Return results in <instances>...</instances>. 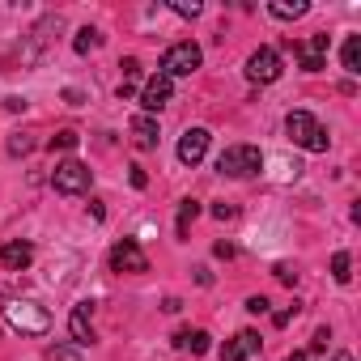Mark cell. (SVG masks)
<instances>
[{
	"instance_id": "6da1fadb",
	"label": "cell",
	"mask_w": 361,
	"mask_h": 361,
	"mask_svg": "<svg viewBox=\"0 0 361 361\" xmlns=\"http://www.w3.org/2000/svg\"><path fill=\"white\" fill-rule=\"evenodd\" d=\"M285 132H289V140L302 145L306 153H327V145H331L327 128H323L310 111H289V115H285Z\"/></svg>"
},
{
	"instance_id": "7a4b0ae2",
	"label": "cell",
	"mask_w": 361,
	"mask_h": 361,
	"mask_svg": "<svg viewBox=\"0 0 361 361\" xmlns=\"http://www.w3.org/2000/svg\"><path fill=\"white\" fill-rule=\"evenodd\" d=\"M5 323L13 331H22V336H47L51 331V314L39 302H30V298H13L5 306Z\"/></svg>"
},
{
	"instance_id": "3957f363",
	"label": "cell",
	"mask_w": 361,
	"mask_h": 361,
	"mask_svg": "<svg viewBox=\"0 0 361 361\" xmlns=\"http://www.w3.org/2000/svg\"><path fill=\"white\" fill-rule=\"evenodd\" d=\"M259 170H264V153L255 145H230L217 157V174H226V178H255Z\"/></svg>"
},
{
	"instance_id": "277c9868",
	"label": "cell",
	"mask_w": 361,
	"mask_h": 361,
	"mask_svg": "<svg viewBox=\"0 0 361 361\" xmlns=\"http://www.w3.org/2000/svg\"><path fill=\"white\" fill-rule=\"evenodd\" d=\"M200 60H204V51H200L192 39H183V43H170V47L161 51V68H157V73L170 77V81H174V77H192V73L200 68Z\"/></svg>"
},
{
	"instance_id": "5b68a950",
	"label": "cell",
	"mask_w": 361,
	"mask_h": 361,
	"mask_svg": "<svg viewBox=\"0 0 361 361\" xmlns=\"http://www.w3.org/2000/svg\"><path fill=\"white\" fill-rule=\"evenodd\" d=\"M90 183H94V170L85 161H77V157H68V161H60L51 170V188L60 196H81V192H90Z\"/></svg>"
},
{
	"instance_id": "8992f818",
	"label": "cell",
	"mask_w": 361,
	"mask_h": 361,
	"mask_svg": "<svg viewBox=\"0 0 361 361\" xmlns=\"http://www.w3.org/2000/svg\"><path fill=\"white\" fill-rule=\"evenodd\" d=\"M111 272H149V255L140 251V243L136 238H119L115 247H111Z\"/></svg>"
},
{
	"instance_id": "52a82bcc",
	"label": "cell",
	"mask_w": 361,
	"mask_h": 361,
	"mask_svg": "<svg viewBox=\"0 0 361 361\" xmlns=\"http://www.w3.org/2000/svg\"><path fill=\"white\" fill-rule=\"evenodd\" d=\"M247 81H255V85H272V81H281V56H276L272 47L251 51V56H247Z\"/></svg>"
},
{
	"instance_id": "ba28073f",
	"label": "cell",
	"mask_w": 361,
	"mask_h": 361,
	"mask_svg": "<svg viewBox=\"0 0 361 361\" xmlns=\"http://www.w3.org/2000/svg\"><path fill=\"white\" fill-rule=\"evenodd\" d=\"M209 145H213L209 128H188L183 136H178V161H183V166H200L209 157Z\"/></svg>"
},
{
	"instance_id": "9c48e42d",
	"label": "cell",
	"mask_w": 361,
	"mask_h": 361,
	"mask_svg": "<svg viewBox=\"0 0 361 361\" xmlns=\"http://www.w3.org/2000/svg\"><path fill=\"white\" fill-rule=\"evenodd\" d=\"M289 47H293V56L302 60V73H323L331 39H327V35H310L306 43H289Z\"/></svg>"
},
{
	"instance_id": "30bf717a",
	"label": "cell",
	"mask_w": 361,
	"mask_h": 361,
	"mask_svg": "<svg viewBox=\"0 0 361 361\" xmlns=\"http://www.w3.org/2000/svg\"><path fill=\"white\" fill-rule=\"evenodd\" d=\"M170 98H174V81H170V77H161V73H157V77H149V81H145V90H140V106H145V115H157Z\"/></svg>"
},
{
	"instance_id": "8fae6325",
	"label": "cell",
	"mask_w": 361,
	"mask_h": 361,
	"mask_svg": "<svg viewBox=\"0 0 361 361\" xmlns=\"http://www.w3.org/2000/svg\"><path fill=\"white\" fill-rule=\"evenodd\" d=\"M60 30H64V22H60V13H51V18H43V22H39V26L30 30V47L22 51V60H26V64H30V60H39V56H43V47L51 43V35H60Z\"/></svg>"
},
{
	"instance_id": "7c38bea8",
	"label": "cell",
	"mask_w": 361,
	"mask_h": 361,
	"mask_svg": "<svg viewBox=\"0 0 361 361\" xmlns=\"http://www.w3.org/2000/svg\"><path fill=\"white\" fill-rule=\"evenodd\" d=\"M90 310H94V302H77V306H73V314H68V331H73V344H77V348H90V344H94Z\"/></svg>"
},
{
	"instance_id": "4fadbf2b",
	"label": "cell",
	"mask_w": 361,
	"mask_h": 361,
	"mask_svg": "<svg viewBox=\"0 0 361 361\" xmlns=\"http://www.w3.org/2000/svg\"><path fill=\"white\" fill-rule=\"evenodd\" d=\"M0 264H5L9 272H26V268L35 264V247H30V243H22V238H13V243L0 247Z\"/></svg>"
},
{
	"instance_id": "5bb4252c",
	"label": "cell",
	"mask_w": 361,
	"mask_h": 361,
	"mask_svg": "<svg viewBox=\"0 0 361 361\" xmlns=\"http://www.w3.org/2000/svg\"><path fill=\"white\" fill-rule=\"evenodd\" d=\"M251 353H259V331H238L221 344V361H247Z\"/></svg>"
},
{
	"instance_id": "9a60e30c",
	"label": "cell",
	"mask_w": 361,
	"mask_h": 361,
	"mask_svg": "<svg viewBox=\"0 0 361 361\" xmlns=\"http://www.w3.org/2000/svg\"><path fill=\"white\" fill-rule=\"evenodd\" d=\"M132 136H136V145H140V149H157L161 128H157V119H153V115H145V111H140V115L132 119Z\"/></svg>"
},
{
	"instance_id": "2e32d148",
	"label": "cell",
	"mask_w": 361,
	"mask_h": 361,
	"mask_svg": "<svg viewBox=\"0 0 361 361\" xmlns=\"http://www.w3.org/2000/svg\"><path fill=\"white\" fill-rule=\"evenodd\" d=\"M268 13H272L276 22H298V18H306V13H310V5H306V0H272Z\"/></svg>"
},
{
	"instance_id": "e0dca14e",
	"label": "cell",
	"mask_w": 361,
	"mask_h": 361,
	"mask_svg": "<svg viewBox=\"0 0 361 361\" xmlns=\"http://www.w3.org/2000/svg\"><path fill=\"white\" fill-rule=\"evenodd\" d=\"M174 348H183V353L200 357V353H209V331H200V327H196V331H192V327L178 331V336H174Z\"/></svg>"
},
{
	"instance_id": "ac0fdd59",
	"label": "cell",
	"mask_w": 361,
	"mask_h": 361,
	"mask_svg": "<svg viewBox=\"0 0 361 361\" xmlns=\"http://www.w3.org/2000/svg\"><path fill=\"white\" fill-rule=\"evenodd\" d=\"M98 47H102V30L81 26V30L73 35V51H77V56H90V51H98Z\"/></svg>"
},
{
	"instance_id": "d6986e66",
	"label": "cell",
	"mask_w": 361,
	"mask_h": 361,
	"mask_svg": "<svg viewBox=\"0 0 361 361\" xmlns=\"http://www.w3.org/2000/svg\"><path fill=\"white\" fill-rule=\"evenodd\" d=\"M340 60H344V73H348V77H357V73H361V35H348V39H344Z\"/></svg>"
},
{
	"instance_id": "ffe728a7",
	"label": "cell",
	"mask_w": 361,
	"mask_h": 361,
	"mask_svg": "<svg viewBox=\"0 0 361 361\" xmlns=\"http://www.w3.org/2000/svg\"><path fill=\"white\" fill-rule=\"evenodd\" d=\"M200 217V204L196 200H183V204H178V238H188L192 234V221Z\"/></svg>"
},
{
	"instance_id": "44dd1931",
	"label": "cell",
	"mask_w": 361,
	"mask_h": 361,
	"mask_svg": "<svg viewBox=\"0 0 361 361\" xmlns=\"http://www.w3.org/2000/svg\"><path fill=\"white\" fill-rule=\"evenodd\" d=\"M348 268H353L348 251H336V255H331V276H336V285H348V281H353V272H348Z\"/></svg>"
},
{
	"instance_id": "7402d4cb",
	"label": "cell",
	"mask_w": 361,
	"mask_h": 361,
	"mask_svg": "<svg viewBox=\"0 0 361 361\" xmlns=\"http://www.w3.org/2000/svg\"><path fill=\"white\" fill-rule=\"evenodd\" d=\"M26 153H35V136L30 132H13L9 136V157H26Z\"/></svg>"
},
{
	"instance_id": "603a6c76",
	"label": "cell",
	"mask_w": 361,
	"mask_h": 361,
	"mask_svg": "<svg viewBox=\"0 0 361 361\" xmlns=\"http://www.w3.org/2000/svg\"><path fill=\"white\" fill-rule=\"evenodd\" d=\"M77 145H81V132H73V128H64V132L51 136V149H60V153H73Z\"/></svg>"
},
{
	"instance_id": "cb8c5ba5",
	"label": "cell",
	"mask_w": 361,
	"mask_h": 361,
	"mask_svg": "<svg viewBox=\"0 0 361 361\" xmlns=\"http://www.w3.org/2000/svg\"><path fill=\"white\" fill-rule=\"evenodd\" d=\"M47 361H81V348L77 344H51L47 348Z\"/></svg>"
},
{
	"instance_id": "d4e9b609",
	"label": "cell",
	"mask_w": 361,
	"mask_h": 361,
	"mask_svg": "<svg viewBox=\"0 0 361 361\" xmlns=\"http://www.w3.org/2000/svg\"><path fill=\"white\" fill-rule=\"evenodd\" d=\"M170 13H178V18H200L204 5H200V0H170Z\"/></svg>"
},
{
	"instance_id": "484cf974",
	"label": "cell",
	"mask_w": 361,
	"mask_h": 361,
	"mask_svg": "<svg viewBox=\"0 0 361 361\" xmlns=\"http://www.w3.org/2000/svg\"><path fill=\"white\" fill-rule=\"evenodd\" d=\"M119 68H123V81H128V85H136V81H140V60H136V56H128Z\"/></svg>"
},
{
	"instance_id": "4316f807",
	"label": "cell",
	"mask_w": 361,
	"mask_h": 361,
	"mask_svg": "<svg viewBox=\"0 0 361 361\" xmlns=\"http://www.w3.org/2000/svg\"><path fill=\"white\" fill-rule=\"evenodd\" d=\"M272 272H276V281H281V285H298V272H293L289 264H276Z\"/></svg>"
},
{
	"instance_id": "83f0119b",
	"label": "cell",
	"mask_w": 361,
	"mask_h": 361,
	"mask_svg": "<svg viewBox=\"0 0 361 361\" xmlns=\"http://www.w3.org/2000/svg\"><path fill=\"white\" fill-rule=\"evenodd\" d=\"M327 340H331V331H327V327H319V331H314V340H310V353H323V348H327Z\"/></svg>"
},
{
	"instance_id": "f1b7e54d",
	"label": "cell",
	"mask_w": 361,
	"mask_h": 361,
	"mask_svg": "<svg viewBox=\"0 0 361 361\" xmlns=\"http://www.w3.org/2000/svg\"><path fill=\"white\" fill-rule=\"evenodd\" d=\"M26 106H30V102H26L22 94H9V98H5V111H13V115H18V111H26Z\"/></svg>"
},
{
	"instance_id": "f546056e",
	"label": "cell",
	"mask_w": 361,
	"mask_h": 361,
	"mask_svg": "<svg viewBox=\"0 0 361 361\" xmlns=\"http://www.w3.org/2000/svg\"><path fill=\"white\" fill-rule=\"evenodd\" d=\"M213 255H217V259H234L238 251H234V243H217V247H213Z\"/></svg>"
},
{
	"instance_id": "4dcf8cb0",
	"label": "cell",
	"mask_w": 361,
	"mask_h": 361,
	"mask_svg": "<svg viewBox=\"0 0 361 361\" xmlns=\"http://www.w3.org/2000/svg\"><path fill=\"white\" fill-rule=\"evenodd\" d=\"M128 170H132V174H128V178H132V188H145V183H149V174H145L140 166H128Z\"/></svg>"
},
{
	"instance_id": "1f68e13d",
	"label": "cell",
	"mask_w": 361,
	"mask_h": 361,
	"mask_svg": "<svg viewBox=\"0 0 361 361\" xmlns=\"http://www.w3.org/2000/svg\"><path fill=\"white\" fill-rule=\"evenodd\" d=\"M247 310H251V314H264V310H268V298H247Z\"/></svg>"
},
{
	"instance_id": "d6a6232c",
	"label": "cell",
	"mask_w": 361,
	"mask_h": 361,
	"mask_svg": "<svg viewBox=\"0 0 361 361\" xmlns=\"http://www.w3.org/2000/svg\"><path fill=\"white\" fill-rule=\"evenodd\" d=\"M64 102H68V106H81V102H85V94H81V90H64Z\"/></svg>"
},
{
	"instance_id": "836d02e7",
	"label": "cell",
	"mask_w": 361,
	"mask_h": 361,
	"mask_svg": "<svg viewBox=\"0 0 361 361\" xmlns=\"http://www.w3.org/2000/svg\"><path fill=\"white\" fill-rule=\"evenodd\" d=\"M213 217H217V221H230V217H234V204H217Z\"/></svg>"
},
{
	"instance_id": "e575fe53",
	"label": "cell",
	"mask_w": 361,
	"mask_h": 361,
	"mask_svg": "<svg viewBox=\"0 0 361 361\" xmlns=\"http://www.w3.org/2000/svg\"><path fill=\"white\" fill-rule=\"evenodd\" d=\"M293 314H298V306H293V310H276V319H272V323H276V327H285V323H289Z\"/></svg>"
},
{
	"instance_id": "d590c367",
	"label": "cell",
	"mask_w": 361,
	"mask_h": 361,
	"mask_svg": "<svg viewBox=\"0 0 361 361\" xmlns=\"http://www.w3.org/2000/svg\"><path fill=\"white\" fill-rule=\"evenodd\" d=\"M285 361H310V357H306V353H293V357H285Z\"/></svg>"
},
{
	"instance_id": "8d00e7d4",
	"label": "cell",
	"mask_w": 361,
	"mask_h": 361,
	"mask_svg": "<svg viewBox=\"0 0 361 361\" xmlns=\"http://www.w3.org/2000/svg\"><path fill=\"white\" fill-rule=\"evenodd\" d=\"M331 361H353V353H336V357H331Z\"/></svg>"
}]
</instances>
